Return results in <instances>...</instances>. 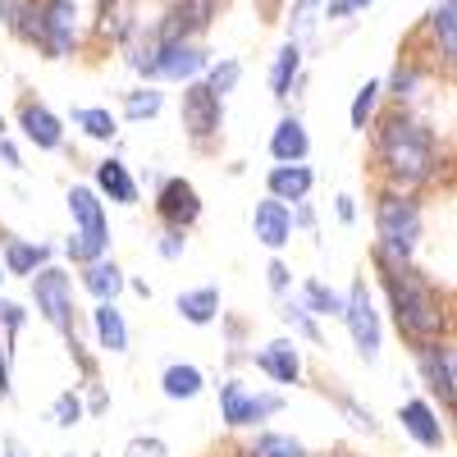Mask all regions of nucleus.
<instances>
[{
    "label": "nucleus",
    "instance_id": "nucleus-1",
    "mask_svg": "<svg viewBox=\"0 0 457 457\" xmlns=\"http://www.w3.org/2000/svg\"><path fill=\"white\" fill-rule=\"evenodd\" d=\"M375 261H379V279H385L394 320H398V329L411 338V348L444 343V334H448V312H444L439 293L411 270V261H398V256L379 252V247H375Z\"/></svg>",
    "mask_w": 457,
    "mask_h": 457
},
{
    "label": "nucleus",
    "instance_id": "nucleus-2",
    "mask_svg": "<svg viewBox=\"0 0 457 457\" xmlns=\"http://www.w3.org/2000/svg\"><path fill=\"white\" fill-rule=\"evenodd\" d=\"M379 161H385L389 179L398 193H411L435 179V142L426 133V124H416L407 110L385 114L379 124Z\"/></svg>",
    "mask_w": 457,
    "mask_h": 457
},
{
    "label": "nucleus",
    "instance_id": "nucleus-3",
    "mask_svg": "<svg viewBox=\"0 0 457 457\" xmlns=\"http://www.w3.org/2000/svg\"><path fill=\"white\" fill-rule=\"evenodd\" d=\"M129 64L146 79H161V83H197V73H211V60L202 55V46L193 42H161L156 32L146 37V46H137L129 55Z\"/></svg>",
    "mask_w": 457,
    "mask_h": 457
},
{
    "label": "nucleus",
    "instance_id": "nucleus-4",
    "mask_svg": "<svg viewBox=\"0 0 457 457\" xmlns=\"http://www.w3.org/2000/svg\"><path fill=\"white\" fill-rule=\"evenodd\" d=\"M375 234H379V252H389L398 261H411L416 243H421V206H416L407 193H385L375 202Z\"/></svg>",
    "mask_w": 457,
    "mask_h": 457
},
{
    "label": "nucleus",
    "instance_id": "nucleus-5",
    "mask_svg": "<svg viewBox=\"0 0 457 457\" xmlns=\"http://www.w3.org/2000/svg\"><path fill=\"white\" fill-rule=\"evenodd\" d=\"M279 407H284L279 394H252L243 379H224V385H220V411H224V421L234 426V430L270 421Z\"/></svg>",
    "mask_w": 457,
    "mask_h": 457
},
{
    "label": "nucleus",
    "instance_id": "nucleus-6",
    "mask_svg": "<svg viewBox=\"0 0 457 457\" xmlns=\"http://www.w3.org/2000/svg\"><path fill=\"white\" fill-rule=\"evenodd\" d=\"M32 302H37V312H42L46 325H55L60 334L73 338V288H69L64 270H55V265L37 270L32 275Z\"/></svg>",
    "mask_w": 457,
    "mask_h": 457
},
{
    "label": "nucleus",
    "instance_id": "nucleus-7",
    "mask_svg": "<svg viewBox=\"0 0 457 457\" xmlns=\"http://www.w3.org/2000/svg\"><path fill=\"white\" fill-rule=\"evenodd\" d=\"M411 353H416V370H421L426 389L444 407H457V343H426V348H411Z\"/></svg>",
    "mask_w": 457,
    "mask_h": 457
},
{
    "label": "nucleus",
    "instance_id": "nucleus-8",
    "mask_svg": "<svg viewBox=\"0 0 457 457\" xmlns=\"http://www.w3.org/2000/svg\"><path fill=\"white\" fill-rule=\"evenodd\" d=\"M183 129L197 146L211 142L224 129V96H215L206 83H187L183 87Z\"/></svg>",
    "mask_w": 457,
    "mask_h": 457
},
{
    "label": "nucleus",
    "instance_id": "nucleus-9",
    "mask_svg": "<svg viewBox=\"0 0 457 457\" xmlns=\"http://www.w3.org/2000/svg\"><path fill=\"white\" fill-rule=\"evenodd\" d=\"M348 329H353V343L366 361H379V316L370 307V293H366V279H357L348 288Z\"/></svg>",
    "mask_w": 457,
    "mask_h": 457
},
{
    "label": "nucleus",
    "instance_id": "nucleus-10",
    "mask_svg": "<svg viewBox=\"0 0 457 457\" xmlns=\"http://www.w3.org/2000/svg\"><path fill=\"white\" fill-rule=\"evenodd\" d=\"M156 215L165 220V228H187L202 215V197L187 179H165L156 193Z\"/></svg>",
    "mask_w": 457,
    "mask_h": 457
},
{
    "label": "nucleus",
    "instance_id": "nucleus-11",
    "mask_svg": "<svg viewBox=\"0 0 457 457\" xmlns=\"http://www.w3.org/2000/svg\"><path fill=\"white\" fill-rule=\"evenodd\" d=\"M73 37H79V5H73V0H46L42 46L51 51V60H64L73 51Z\"/></svg>",
    "mask_w": 457,
    "mask_h": 457
},
{
    "label": "nucleus",
    "instance_id": "nucleus-12",
    "mask_svg": "<svg viewBox=\"0 0 457 457\" xmlns=\"http://www.w3.org/2000/svg\"><path fill=\"white\" fill-rule=\"evenodd\" d=\"M398 421H403V430L421 448H444V421H439V411L426 398H407L398 407Z\"/></svg>",
    "mask_w": 457,
    "mask_h": 457
},
{
    "label": "nucleus",
    "instance_id": "nucleus-13",
    "mask_svg": "<svg viewBox=\"0 0 457 457\" xmlns=\"http://www.w3.org/2000/svg\"><path fill=\"white\" fill-rule=\"evenodd\" d=\"M19 129H23V137H28L32 146H42V151H55V146L64 142L60 120H55L46 105H37V101H23V105H19Z\"/></svg>",
    "mask_w": 457,
    "mask_h": 457
},
{
    "label": "nucleus",
    "instance_id": "nucleus-14",
    "mask_svg": "<svg viewBox=\"0 0 457 457\" xmlns=\"http://www.w3.org/2000/svg\"><path fill=\"white\" fill-rule=\"evenodd\" d=\"M252 228H256V238H261L265 247L279 252V247L288 243V234H293V215H288L284 202L265 197V202H256V211H252Z\"/></svg>",
    "mask_w": 457,
    "mask_h": 457
},
{
    "label": "nucleus",
    "instance_id": "nucleus-15",
    "mask_svg": "<svg viewBox=\"0 0 457 457\" xmlns=\"http://www.w3.org/2000/svg\"><path fill=\"white\" fill-rule=\"evenodd\" d=\"M307 151H312V137H307V129H302L297 114H288V120L275 124V133H270V156H275L279 165H302V161H307Z\"/></svg>",
    "mask_w": 457,
    "mask_h": 457
},
{
    "label": "nucleus",
    "instance_id": "nucleus-16",
    "mask_svg": "<svg viewBox=\"0 0 457 457\" xmlns=\"http://www.w3.org/2000/svg\"><path fill=\"white\" fill-rule=\"evenodd\" d=\"M256 370H265L270 379H279V385H297V375H302V357L288 338H275V343H265V348L256 353Z\"/></svg>",
    "mask_w": 457,
    "mask_h": 457
},
{
    "label": "nucleus",
    "instance_id": "nucleus-17",
    "mask_svg": "<svg viewBox=\"0 0 457 457\" xmlns=\"http://www.w3.org/2000/svg\"><path fill=\"white\" fill-rule=\"evenodd\" d=\"M69 215H73V228H79V234H101V238H110V224H105V211H101L96 187H69Z\"/></svg>",
    "mask_w": 457,
    "mask_h": 457
},
{
    "label": "nucleus",
    "instance_id": "nucleus-18",
    "mask_svg": "<svg viewBox=\"0 0 457 457\" xmlns=\"http://www.w3.org/2000/svg\"><path fill=\"white\" fill-rule=\"evenodd\" d=\"M312 183H316V174L307 165H275L265 174V187H270L275 202H302L312 193Z\"/></svg>",
    "mask_w": 457,
    "mask_h": 457
},
{
    "label": "nucleus",
    "instance_id": "nucleus-19",
    "mask_svg": "<svg viewBox=\"0 0 457 457\" xmlns=\"http://www.w3.org/2000/svg\"><path fill=\"white\" fill-rule=\"evenodd\" d=\"M96 193H105L110 202H120V206H133L137 202V183H133V174H129V165L124 161H101L96 165Z\"/></svg>",
    "mask_w": 457,
    "mask_h": 457
},
{
    "label": "nucleus",
    "instance_id": "nucleus-20",
    "mask_svg": "<svg viewBox=\"0 0 457 457\" xmlns=\"http://www.w3.org/2000/svg\"><path fill=\"white\" fill-rule=\"evenodd\" d=\"M430 32H435V46L448 64H457V0H435L430 10Z\"/></svg>",
    "mask_w": 457,
    "mask_h": 457
},
{
    "label": "nucleus",
    "instance_id": "nucleus-21",
    "mask_svg": "<svg viewBox=\"0 0 457 457\" xmlns=\"http://www.w3.org/2000/svg\"><path fill=\"white\" fill-rule=\"evenodd\" d=\"M92 325H96V338H101L105 353H129V325H124L120 312H114V302H96Z\"/></svg>",
    "mask_w": 457,
    "mask_h": 457
},
{
    "label": "nucleus",
    "instance_id": "nucleus-22",
    "mask_svg": "<svg viewBox=\"0 0 457 457\" xmlns=\"http://www.w3.org/2000/svg\"><path fill=\"white\" fill-rule=\"evenodd\" d=\"M51 247L46 243H23V238H5V270L10 275H32V270H46Z\"/></svg>",
    "mask_w": 457,
    "mask_h": 457
},
{
    "label": "nucleus",
    "instance_id": "nucleus-23",
    "mask_svg": "<svg viewBox=\"0 0 457 457\" xmlns=\"http://www.w3.org/2000/svg\"><path fill=\"white\" fill-rule=\"evenodd\" d=\"M179 316L187 325H211L220 316V288H187V293H179Z\"/></svg>",
    "mask_w": 457,
    "mask_h": 457
},
{
    "label": "nucleus",
    "instance_id": "nucleus-24",
    "mask_svg": "<svg viewBox=\"0 0 457 457\" xmlns=\"http://www.w3.org/2000/svg\"><path fill=\"white\" fill-rule=\"evenodd\" d=\"M161 389H165V398L183 403V398H197V394L206 389V379H202V370H197V366L174 361V366H165V375H161Z\"/></svg>",
    "mask_w": 457,
    "mask_h": 457
},
{
    "label": "nucleus",
    "instance_id": "nucleus-25",
    "mask_svg": "<svg viewBox=\"0 0 457 457\" xmlns=\"http://www.w3.org/2000/svg\"><path fill=\"white\" fill-rule=\"evenodd\" d=\"M129 279H124V270L114 261H96V265H87L83 270V288L96 297V302H114V293H120Z\"/></svg>",
    "mask_w": 457,
    "mask_h": 457
},
{
    "label": "nucleus",
    "instance_id": "nucleus-26",
    "mask_svg": "<svg viewBox=\"0 0 457 457\" xmlns=\"http://www.w3.org/2000/svg\"><path fill=\"white\" fill-rule=\"evenodd\" d=\"M297 73H302V51H297V42H284L279 55H275V64H270V92H275L279 101L293 92Z\"/></svg>",
    "mask_w": 457,
    "mask_h": 457
},
{
    "label": "nucleus",
    "instance_id": "nucleus-27",
    "mask_svg": "<svg viewBox=\"0 0 457 457\" xmlns=\"http://www.w3.org/2000/svg\"><path fill=\"white\" fill-rule=\"evenodd\" d=\"M302 302L312 307V316H348V297H338L334 288H325L320 279L302 284Z\"/></svg>",
    "mask_w": 457,
    "mask_h": 457
},
{
    "label": "nucleus",
    "instance_id": "nucleus-28",
    "mask_svg": "<svg viewBox=\"0 0 457 457\" xmlns=\"http://www.w3.org/2000/svg\"><path fill=\"white\" fill-rule=\"evenodd\" d=\"M101 37H114V42H124L133 32V0H105L101 5Z\"/></svg>",
    "mask_w": 457,
    "mask_h": 457
},
{
    "label": "nucleus",
    "instance_id": "nucleus-29",
    "mask_svg": "<svg viewBox=\"0 0 457 457\" xmlns=\"http://www.w3.org/2000/svg\"><path fill=\"white\" fill-rule=\"evenodd\" d=\"M73 129H83L96 142H110L114 133H120V129H114V114L101 110V105H79V110H73Z\"/></svg>",
    "mask_w": 457,
    "mask_h": 457
},
{
    "label": "nucleus",
    "instance_id": "nucleus-30",
    "mask_svg": "<svg viewBox=\"0 0 457 457\" xmlns=\"http://www.w3.org/2000/svg\"><path fill=\"white\" fill-rule=\"evenodd\" d=\"M161 105H165V92H156V87H142V92H129V96H124V114H129L133 124L156 120Z\"/></svg>",
    "mask_w": 457,
    "mask_h": 457
},
{
    "label": "nucleus",
    "instance_id": "nucleus-31",
    "mask_svg": "<svg viewBox=\"0 0 457 457\" xmlns=\"http://www.w3.org/2000/svg\"><path fill=\"white\" fill-rule=\"evenodd\" d=\"M247 457H307V448H302L297 439H288V435H256Z\"/></svg>",
    "mask_w": 457,
    "mask_h": 457
},
{
    "label": "nucleus",
    "instance_id": "nucleus-32",
    "mask_svg": "<svg viewBox=\"0 0 457 457\" xmlns=\"http://www.w3.org/2000/svg\"><path fill=\"white\" fill-rule=\"evenodd\" d=\"M416 87H421V69H416V64H398L394 69V79H389V92H394V101H398V110L403 105H411L416 96H421V92H416Z\"/></svg>",
    "mask_w": 457,
    "mask_h": 457
},
{
    "label": "nucleus",
    "instance_id": "nucleus-33",
    "mask_svg": "<svg viewBox=\"0 0 457 457\" xmlns=\"http://www.w3.org/2000/svg\"><path fill=\"white\" fill-rule=\"evenodd\" d=\"M279 316H284V325H288V329H297L302 338L320 343V329H316V320H312V307H307V302H302V297H288Z\"/></svg>",
    "mask_w": 457,
    "mask_h": 457
},
{
    "label": "nucleus",
    "instance_id": "nucleus-34",
    "mask_svg": "<svg viewBox=\"0 0 457 457\" xmlns=\"http://www.w3.org/2000/svg\"><path fill=\"white\" fill-rule=\"evenodd\" d=\"M238 79H243V64L238 60H220V64H211V73H206V87L215 92V96H228L238 87Z\"/></svg>",
    "mask_w": 457,
    "mask_h": 457
},
{
    "label": "nucleus",
    "instance_id": "nucleus-35",
    "mask_svg": "<svg viewBox=\"0 0 457 457\" xmlns=\"http://www.w3.org/2000/svg\"><path fill=\"white\" fill-rule=\"evenodd\" d=\"M379 83H366L357 96H353V110H348V120H353V129H366L370 124V114H375V101H379Z\"/></svg>",
    "mask_w": 457,
    "mask_h": 457
},
{
    "label": "nucleus",
    "instance_id": "nucleus-36",
    "mask_svg": "<svg viewBox=\"0 0 457 457\" xmlns=\"http://www.w3.org/2000/svg\"><path fill=\"white\" fill-rule=\"evenodd\" d=\"M179 19L187 23V32H202L215 19V0H179Z\"/></svg>",
    "mask_w": 457,
    "mask_h": 457
},
{
    "label": "nucleus",
    "instance_id": "nucleus-37",
    "mask_svg": "<svg viewBox=\"0 0 457 457\" xmlns=\"http://www.w3.org/2000/svg\"><path fill=\"white\" fill-rule=\"evenodd\" d=\"M51 416H55V426H79V416H83L79 394H60V398H55V407H51Z\"/></svg>",
    "mask_w": 457,
    "mask_h": 457
},
{
    "label": "nucleus",
    "instance_id": "nucleus-38",
    "mask_svg": "<svg viewBox=\"0 0 457 457\" xmlns=\"http://www.w3.org/2000/svg\"><path fill=\"white\" fill-rule=\"evenodd\" d=\"M156 252H161L165 261H179V256H183V228H165L161 243H156Z\"/></svg>",
    "mask_w": 457,
    "mask_h": 457
},
{
    "label": "nucleus",
    "instance_id": "nucleus-39",
    "mask_svg": "<svg viewBox=\"0 0 457 457\" xmlns=\"http://www.w3.org/2000/svg\"><path fill=\"white\" fill-rule=\"evenodd\" d=\"M316 5H329V0H297V5H293V19H288V28H293V32H297V28H307Z\"/></svg>",
    "mask_w": 457,
    "mask_h": 457
},
{
    "label": "nucleus",
    "instance_id": "nucleus-40",
    "mask_svg": "<svg viewBox=\"0 0 457 457\" xmlns=\"http://www.w3.org/2000/svg\"><path fill=\"white\" fill-rule=\"evenodd\" d=\"M0 320H5V334L14 338L19 325H23V307H19V302H0Z\"/></svg>",
    "mask_w": 457,
    "mask_h": 457
},
{
    "label": "nucleus",
    "instance_id": "nucleus-41",
    "mask_svg": "<svg viewBox=\"0 0 457 457\" xmlns=\"http://www.w3.org/2000/svg\"><path fill=\"white\" fill-rule=\"evenodd\" d=\"M343 411L353 416V426H357V430H375V416H370V411H361L353 398H343Z\"/></svg>",
    "mask_w": 457,
    "mask_h": 457
},
{
    "label": "nucleus",
    "instance_id": "nucleus-42",
    "mask_svg": "<svg viewBox=\"0 0 457 457\" xmlns=\"http://www.w3.org/2000/svg\"><path fill=\"white\" fill-rule=\"evenodd\" d=\"M265 275H270V288H275V293L288 288V265H284V261H270V270H265Z\"/></svg>",
    "mask_w": 457,
    "mask_h": 457
},
{
    "label": "nucleus",
    "instance_id": "nucleus-43",
    "mask_svg": "<svg viewBox=\"0 0 457 457\" xmlns=\"http://www.w3.org/2000/svg\"><path fill=\"white\" fill-rule=\"evenodd\" d=\"M0 161L19 170V146H14V142H5V137H0Z\"/></svg>",
    "mask_w": 457,
    "mask_h": 457
},
{
    "label": "nucleus",
    "instance_id": "nucleus-44",
    "mask_svg": "<svg viewBox=\"0 0 457 457\" xmlns=\"http://www.w3.org/2000/svg\"><path fill=\"white\" fill-rule=\"evenodd\" d=\"M343 14H353L348 0H329V5H325V19H343Z\"/></svg>",
    "mask_w": 457,
    "mask_h": 457
},
{
    "label": "nucleus",
    "instance_id": "nucleus-45",
    "mask_svg": "<svg viewBox=\"0 0 457 457\" xmlns=\"http://www.w3.org/2000/svg\"><path fill=\"white\" fill-rule=\"evenodd\" d=\"M338 220H343V224H353V220H357V206H353V197H338Z\"/></svg>",
    "mask_w": 457,
    "mask_h": 457
},
{
    "label": "nucleus",
    "instance_id": "nucleus-46",
    "mask_svg": "<svg viewBox=\"0 0 457 457\" xmlns=\"http://www.w3.org/2000/svg\"><path fill=\"white\" fill-rule=\"evenodd\" d=\"M19 5H23V0H0V23H14Z\"/></svg>",
    "mask_w": 457,
    "mask_h": 457
},
{
    "label": "nucleus",
    "instance_id": "nucleus-47",
    "mask_svg": "<svg viewBox=\"0 0 457 457\" xmlns=\"http://www.w3.org/2000/svg\"><path fill=\"white\" fill-rule=\"evenodd\" d=\"M0 398H10V361L0 353Z\"/></svg>",
    "mask_w": 457,
    "mask_h": 457
},
{
    "label": "nucleus",
    "instance_id": "nucleus-48",
    "mask_svg": "<svg viewBox=\"0 0 457 457\" xmlns=\"http://www.w3.org/2000/svg\"><path fill=\"white\" fill-rule=\"evenodd\" d=\"M293 220H297V224H312L316 215H312V206H297V211H293Z\"/></svg>",
    "mask_w": 457,
    "mask_h": 457
},
{
    "label": "nucleus",
    "instance_id": "nucleus-49",
    "mask_svg": "<svg viewBox=\"0 0 457 457\" xmlns=\"http://www.w3.org/2000/svg\"><path fill=\"white\" fill-rule=\"evenodd\" d=\"M348 5H353V10H370V5H375V0H348Z\"/></svg>",
    "mask_w": 457,
    "mask_h": 457
},
{
    "label": "nucleus",
    "instance_id": "nucleus-50",
    "mask_svg": "<svg viewBox=\"0 0 457 457\" xmlns=\"http://www.w3.org/2000/svg\"><path fill=\"white\" fill-rule=\"evenodd\" d=\"M0 137H5V120H0Z\"/></svg>",
    "mask_w": 457,
    "mask_h": 457
}]
</instances>
